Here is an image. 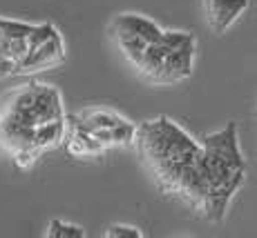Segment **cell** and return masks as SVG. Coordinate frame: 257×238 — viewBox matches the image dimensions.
Here are the masks:
<instances>
[{
  "instance_id": "2",
  "label": "cell",
  "mask_w": 257,
  "mask_h": 238,
  "mask_svg": "<svg viewBox=\"0 0 257 238\" xmlns=\"http://www.w3.org/2000/svg\"><path fill=\"white\" fill-rule=\"evenodd\" d=\"M132 142L155 185L164 194L201 214V140L192 138L172 118L157 116L137 125Z\"/></svg>"
},
{
  "instance_id": "10",
  "label": "cell",
  "mask_w": 257,
  "mask_h": 238,
  "mask_svg": "<svg viewBox=\"0 0 257 238\" xmlns=\"http://www.w3.org/2000/svg\"><path fill=\"white\" fill-rule=\"evenodd\" d=\"M143 234L132 225H110L105 232V238H141Z\"/></svg>"
},
{
  "instance_id": "1",
  "label": "cell",
  "mask_w": 257,
  "mask_h": 238,
  "mask_svg": "<svg viewBox=\"0 0 257 238\" xmlns=\"http://www.w3.org/2000/svg\"><path fill=\"white\" fill-rule=\"evenodd\" d=\"M67 114L63 94L49 82H27L0 100V154L27 170L65 140Z\"/></svg>"
},
{
  "instance_id": "8",
  "label": "cell",
  "mask_w": 257,
  "mask_h": 238,
  "mask_svg": "<svg viewBox=\"0 0 257 238\" xmlns=\"http://www.w3.org/2000/svg\"><path fill=\"white\" fill-rule=\"evenodd\" d=\"M164 29L159 27L155 20L146 16H139V14H121L114 20L110 22V36L118 38V36H137L143 38L148 42H155L161 38Z\"/></svg>"
},
{
  "instance_id": "4",
  "label": "cell",
  "mask_w": 257,
  "mask_h": 238,
  "mask_svg": "<svg viewBox=\"0 0 257 238\" xmlns=\"http://www.w3.org/2000/svg\"><path fill=\"white\" fill-rule=\"evenodd\" d=\"M137 125L105 107H85L67 118V150L74 156H96L110 147L132 145Z\"/></svg>"
},
{
  "instance_id": "9",
  "label": "cell",
  "mask_w": 257,
  "mask_h": 238,
  "mask_svg": "<svg viewBox=\"0 0 257 238\" xmlns=\"http://www.w3.org/2000/svg\"><path fill=\"white\" fill-rule=\"evenodd\" d=\"M45 236L47 238H85V230H83L81 225H74V222L54 218V220L47 222Z\"/></svg>"
},
{
  "instance_id": "5",
  "label": "cell",
  "mask_w": 257,
  "mask_h": 238,
  "mask_svg": "<svg viewBox=\"0 0 257 238\" xmlns=\"http://www.w3.org/2000/svg\"><path fill=\"white\" fill-rule=\"evenodd\" d=\"M63 60H65V40H63V34L58 32V27H54L52 22H36L29 52L21 67V76L54 69Z\"/></svg>"
},
{
  "instance_id": "6",
  "label": "cell",
  "mask_w": 257,
  "mask_h": 238,
  "mask_svg": "<svg viewBox=\"0 0 257 238\" xmlns=\"http://www.w3.org/2000/svg\"><path fill=\"white\" fill-rule=\"evenodd\" d=\"M36 22L0 16V80L21 76L23 60L29 52Z\"/></svg>"
},
{
  "instance_id": "3",
  "label": "cell",
  "mask_w": 257,
  "mask_h": 238,
  "mask_svg": "<svg viewBox=\"0 0 257 238\" xmlns=\"http://www.w3.org/2000/svg\"><path fill=\"white\" fill-rule=\"evenodd\" d=\"M246 180V160L239 147L237 125L228 122L221 130L201 138V182L204 210L201 216L217 222L228 214L235 194Z\"/></svg>"
},
{
  "instance_id": "7",
  "label": "cell",
  "mask_w": 257,
  "mask_h": 238,
  "mask_svg": "<svg viewBox=\"0 0 257 238\" xmlns=\"http://www.w3.org/2000/svg\"><path fill=\"white\" fill-rule=\"evenodd\" d=\"M248 9V0H204L206 24L215 34H224Z\"/></svg>"
}]
</instances>
